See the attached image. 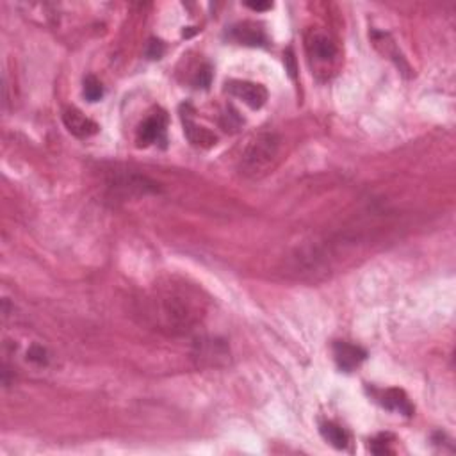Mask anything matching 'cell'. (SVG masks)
Segmentation results:
<instances>
[{
  "label": "cell",
  "instance_id": "obj_1",
  "mask_svg": "<svg viewBox=\"0 0 456 456\" xmlns=\"http://www.w3.org/2000/svg\"><path fill=\"white\" fill-rule=\"evenodd\" d=\"M278 153V137L275 134H260L250 141L243 155L241 169L244 175L257 176L268 172Z\"/></svg>",
  "mask_w": 456,
  "mask_h": 456
},
{
  "label": "cell",
  "instance_id": "obj_2",
  "mask_svg": "<svg viewBox=\"0 0 456 456\" xmlns=\"http://www.w3.org/2000/svg\"><path fill=\"white\" fill-rule=\"evenodd\" d=\"M157 303L160 305L155 310L153 316L162 319L166 328L172 330H188L189 324L195 321L197 314H195V307L188 296L176 294V292H166L165 296L159 298Z\"/></svg>",
  "mask_w": 456,
  "mask_h": 456
},
{
  "label": "cell",
  "instance_id": "obj_3",
  "mask_svg": "<svg viewBox=\"0 0 456 456\" xmlns=\"http://www.w3.org/2000/svg\"><path fill=\"white\" fill-rule=\"evenodd\" d=\"M227 89L252 109H260L268 102V89H266L264 86L255 84V82H248V80H232V82H228L227 84Z\"/></svg>",
  "mask_w": 456,
  "mask_h": 456
},
{
  "label": "cell",
  "instance_id": "obj_4",
  "mask_svg": "<svg viewBox=\"0 0 456 456\" xmlns=\"http://www.w3.org/2000/svg\"><path fill=\"white\" fill-rule=\"evenodd\" d=\"M63 123L64 127L68 128L70 134H73L75 137H80V139L91 137L98 132V125H96L91 118L86 116L84 112L75 107L64 109Z\"/></svg>",
  "mask_w": 456,
  "mask_h": 456
},
{
  "label": "cell",
  "instance_id": "obj_5",
  "mask_svg": "<svg viewBox=\"0 0 456 456\" xmlns=\"http://www.w3.org/2000/svg\"><path fill=\"white\" fill-rule=\"evenodd\" d=\"M333 356H335L339 369H342L344 372H351L367 358V353L360 346L339 340V342L333 344Z\"/></svg>",
  "mask_w": 456,
  "mask_h": 456
},
{
  "label": "cell",
  "instance_id": "obj_6",
  "mask_svg": "<svg viewBox=\"0 0 456 456\" xmlns=\"http://www.w3.org/2000/svg\"><path fill=\"white\" fill-rule=\"evenodd\" d=\"M166 121L168 120H166L165 112H155L146 118L137 130V143L141 146H149V144L165 139Z\"/></svg>",
  "mask_w": 456,
  "mask_h": 456
},
{
  "label": "cell",
  "instance_id": "obj_7",
  "mask_svg": "<svg viewBox=\"0 0 456 456\" xmlns=\"http://www.w3.org/2000/svg\"><path fill=\"white\" fill-rule=\"evenodd\" d=\"M232 40H236L241 45H248V47H262L266 45V34L260 29V25L252 24V22H244V24L234 25L232 32H230Z\"/></svg>",
  "mask_w": 456,
  "mask_h": 456
},
{
  "label": "cell",
  "instance_id": "obj_8",
  "mask_svg": "<svg viewBox=\"0 0 456 456\" xmlns=\"http://www.w3.org/2000/svg\"><path fill=\"white\" fill-rule=\"evenodd\" d=\"M182 123H184L185 136H188V139L191 141L195 146L211 149L213 144H216V136H214L213 132H208L207 128L198 127V125L192 121L191 114H188V112H182Z\"/></svg>",
  "mask_w": 456,
  "mask_h": 456
},
{
  "label": "cell",
  "instance_id": "obj_9",
  "mask_svg": "<svg viewBox=\"0 0 456 456\" xmlns=\"http://www.w3.org/2000/svg\"><path fill=\"white\" fill-rule=\"evenodd\" d=\"M308 52L321 63H328L337 56V45L326 34H316L308 43Z\"/></svg>",
  "mask_w": 456,
  "mask_h": 456
},
{
  "label": "cell",
  "instance_id": "obj_10",
  "mask_svg": "<svg viewBox=\"0 0 456 456\" xmlns=\"http://www.w3.org/2000/svg\"><path fill=\"white\" fill-rule=\"evenodd\" d=\"M381 404L388 410H396V412L404 413V416H412L413 406L410 403V400L406 397V394L400 388H388L380 396Z\"/></svg>",
  "mask_w": 456,
  "mask_h": 456
},
{
  "label": "cell",
  "instance_id": "obj_11",
  "mask_svg": "<svg viewBox=\"0 0 456 456\" xmlns=\"http://www.w3.org/2000/svg\"><path fill=\"white\" fill-rule=\"evenodd\" d=\"M321 435L326 442L337 449H346L349 444V433L346 432L342 426L335 425V423H323L321 425Z\"/></svg>",
  "mask_w": 456,
  "mask_h": 456
},
{
  "label": "cell",
  "instance_id": "obj_12",
  "mask_svg": "<svg viewBox=\"0 0 456 456\" xmlns=\"http://www.w3.org/2000/svg\"><path fill=\"white\" fill-rule=\"evenodd\" d=\"M27 360L31 362L32 365H36V367H47L50 364V353L47 351L43 344L40 342H34V344L29 346L27 349Z\"/></svg>",
  "mask_w": 456,
  "mask_h": 456
},
{
  "label": "cell",
  "instance_id": "obj_13",
  "mask_svg": "<svg viewBox=\"0 0 456 456\" xmlns=\"http://www.w3.org/2000/svg\"><path fill=\"white\" fill-rule=\"evenodd\" d=\"M84 96L89 102H98L104 96V88L96 77L88 75L84 79Z\"/></svg>",
  "mask_w": 456,
  "mask_h": 456
},
{
  "label": "cell",
  "instance_id": "obj_14",
  "mask_svg": "<svg viewBox=\"0 0 456 456\" xmlns=\"http://www.w3.org/2000/svg\"><path fill=\"white\" fill-rule=\"evenodd\" d=\"M162 54H165V45H162V41L159 40L150 41L149 48H146V56H149L150 59H160Z\"/></svg>",
  "mask_w": 456,
  "mask_h": 456
},
{
  "label": "cell",
  "instance_id": "obj_15",
  "mask_svg": "<svg viewBox=\"0 0 456 456\" xmlns=\"http://www.w3.org/2000/svg\"><path fill=\"white\" fill-rule=\"evenodd\" d=\"M388 436L387 435H380V436H377V439H374V441H371L372 444H371V451L372 453H377V455H381V453H388L390 451V449H388V441H387Z\"/></svg>",
  "mask_w": 456,
  "mask_h": 456
},
{
  "label": "cell",
  "instance_id": "obj_16",
  "mask_svg": "<svg viewBox=\"0 0 456 456\" xmlns=\"http://www.w3.org/2000/svg\"><path fill=\"white\" fill-rule=\"evenodd\" d=\"M211 79H213V72H211L208 66H205L204 70L198 72L197 79H195V84H197L198 88H208V86H211Z\"/></svg>",
  "mask_w": 456,
  "mask_h": 456
},
{
  "label": "cell",
  "instance_id": "obj_17",
  "mask_svg": "<svg viewBox=\"0 0 456 456\" xmlns=\"http://www.w3.org/2000/svg\"><path fill=\"white\" fill-rule=\"evenodd\" d=\"M246 6L253 11H268V9L273 8L271 2H246Z\"/></svg>",
  "mask_w": 456,
  "mask_h": 456
},
{
  "label": "cell",
  "instance_id": "obj_18",
  "mask_svg": "<svg viewBox=\"0 0 456 456\" xmlns=\"http://www.w3.org/2000/svg\"><path fill=\"white\" fill-rule=\"evenodd\" d=\"M285 63H289V75L294 77V72H296V68H294V57H292L291 50H289L287 56H285Z\"/></svg>",
  "mask_w": 456,
  "mask_h": 456
}]
</instances>
